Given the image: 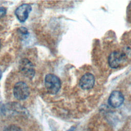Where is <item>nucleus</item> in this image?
Instances as JSON below:
<instances>
[{
  "label": "nucleus",
  "instance_id": "9",
  "mask_svg": "<svg viewBox=\"0 0 131 131\" xmlns=\"http://www.w3.org/2000/svg\"><path fill=\"white\" fill-rule=\"evenodd\" d=\"M7 12V9L6 8L1 7H0V18L4 16L6 14Z\"/></svg>",
  "mask_w": 131,
  "mask_h": 131
},
{
  "label": "nucleus",
  "instance_id": "2",
  "mask_svg": "<svg viewBox=\"0 0 131 131\" xmlns=\"http://www.w3.org/2000/svg\"><path fill=\"white\" fill-rule=\"evenodd\" d=\"M13 94L18 100H25L30 94L29 88L28 85L23 81L17 82L13 88Z\"/></svg>",
  "mask_w": 131,
  "mask_h": 131
},
{
  "label": "nucleus",
  "instance_id": "4",
  "mask_svg": "<svg viewBox=\"0 0 131 131\" xmlns=\"http://www.w3.org/2000/svg\"><path fill=\"white\" fill-rule=\"evenodd\" d=\"M125 59L124 53L119 51H114L111 53L108 58V63L110 67L113 69L119 67Z\"/></svg>",
  "mask_w": 131,
  "mask_h": 131
},
{
  "label": "nucleus",
  "instance_id": "1",
  "mask_svg": "<svg viewBox=\"0 0 131 131\" xmlns=\"http://www.w3.org/2000/svg\"><path fill=\"white\" fill-rule=\"evenodd\" d=\"M45 84L47 92L51 94H56L59 91L61 82L59 78L52 74H49L45 77Z\"/></svg>",
  "mask_w": 131,
  "mask_h": 131
},
{
  "label": "nucleus",
  "instance_id": "13",
  "mask_svg": "<svg viewBox=\"0 0 131 131\" xmlns=\"http://www.w3.org/2000/svg\"><path fill=\"white\" fill-rule=\"evenodd\" d=\"M0 47H1V44H0Z\"/></svg>",
  "mask_w": 131,
  "mask_h": 131
},
{
  "label": "nucleus",
  "instance_id": "6",
  "mask_svg": "<svg viewBox=\"0 0 131 131\" xmlns=\"http://www.w3.org/2000/svg\"><path fill=\"white\" fill-rule=\"evenodd\" d=\"M31 6L28 4H24L19 6L15 11V14L20 22H24L28 18L29 14L31 11Z\"/></svg>",
  "mask_w": 131,
  "mask_h": 131
},
{
  "label": "nucleus",
  "instance_id": "11",
  "mask_svg": "<svg viewBox=\"0 0 131 131\" xmlns=\"http://www.w3.org/2000/svg\"><path fill=\"white\" fill-rule=\"evenodd\" d=\"M67 131H75V127L72 126L70 128H69Z\"/></svg>",
  "mask_w": 131,
  "mask_h": 131
},
{
  "label": "nucleus",
  "instance_id": "7",
  "mask_svg": "<svg viewBox=\"0 0 131 131\" xmlns=\"http://www.w3.org/2000/svg\"><path fill=\"white\" fill-rule=\"evenodd\" d=\"M95 84V77L93 74L87 73L84 74L80 79L79 86L83 90L92 89Z\"/></svg>",
  "mask_w": 131,
  "mask_h": 131
},
{
  "label": "nucleus",
  "instance_id": "10",
  "mask_svg": "<svg viewBox=\"0 0 131 131\" xmlns=\"http://www.w3.org/2000/svg\"><path fill=\"white\" fill-rule=\"evenodd\" d=\"M19 31L20 32L23 34H27L28 32V31H27V29L26 28H24V27H21L19 28Z\"/></svg>",
  "mask_w": 131,
  "mask_h": 131
},
{
  "label": "nucleus",
  "instance_id": "8",
  "mask_svg": "<svg viewBox=\"0 0 131 131\" xmlns=\"http://www.w3.org/2000/svg\"><path fill=\"white\" fill-rule=\"evenodd\" d=\"M4 131H22V130L19 127L15 125H11L6 127Z\"/></svg>",
  "mask_w": 131,
  "mask_h": 131
},
{
  "label": "nucleus",
  "instance_id": "3",
  "mask_svg": "<svg viewBox=\"0 0 131 131\" xmlns=\"http://www.w3.org/2000/svg\"><path fill=\"white\" fill-rule=\"evenodd\" d=\"M19 69L25 77L32 79L35 75V70L32 63L27 58L21 59L19 62Z\"/></svg>",
  "mask_w": 131,
  "mask_h": 131
},
{
  "label": "nucleus",
  "instance_id": "12",
  "mask_svg": "<svg viewBox=\"0 0 131 131\" xmlns=\"http://www.w3.org/2000/svg\"><path fill=\"white\" fill-rule=\"evenodd\" d=\"M2 73H1V72L0 71V79H1V77H2Z\"/></svg>",
  "mask_w": 131,
  "mask_h": 131
},
{
  "label": "nucleus",
  "instance_id": "5",
  "mask_svg": "<svg viewBox=\"0 0 131 131\" xmlns=\"http://www.w3.org/2000/svg\"><path fill=\"white\" fill-rule=\"evenodd\" d=\"M124 99V96L121 92L114 91L110 94L108 99V103L111 106L117 108L122 104Z\"/></svg>",
  "mask_w": 131,
  "mask_h": 131
}]
</instances>
